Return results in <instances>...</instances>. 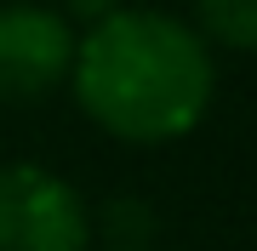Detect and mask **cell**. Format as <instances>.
Masks as SVG:
<instances>
[{"label":"cell","instance_id":"5b68a950","mask_svg":"<svg viewBox=\"0 0 257 251\" xmlns=\"http://www.w3.org/2000/svg\"><path fill=\"white\" fill-rule=\"evenodd\" d=\"M63 18H86V23H97V18H109V12L120 6V0H63Z\"/></svg>","mask_w":257,"mask_h":251},{"label":"cell","instance_id":"6da1fadb","mask_svg":"<svg viewBox=\"0 0 257 251\" xmlns=\"http://www.w3.org/2000/svg\"><path fill=\"white\" fill-rule=\"evenodd\" d=\"M74 97L120 143H177L206 120L217 69L206 35L155 6H114L74 40Z\"/></svg>","mask_w":257,"mask_h":251},{"label":"cell","instance_id":"7a4b0ae2","mask_svg":"<svg viewBox=\"0 0 257 251\" xmlns=\"http://www.w3.org/2000/svg\"><path fill=\"white\" fill-rule=\"evenodd\" d=\"M86 200L35 160L0 166V251H86Z\"/></svg>","mask_w":257,"mask_h":251},{"label":"cell","instance_id":"3957f363","mask_svg":"<svg viewBox=\"0 0 257 251\" xmlns=\"http://www.w3.org/2000/svg\"><path fill=\"white\" fill-rule=\"evenodd\" d=\"M74 69V23L52 6H0V97L35 103Z\"/></svg>","mask_w":257,"mask_h":251},{"label":"cell","instance_id":"277c9868","mask_svg":"<svg viewBox=\"0 0 257 251\" xmlns=\"http://www.w3.org/2000/svg\"><path fill=\"white\" fill-rule=\"evenodd\" d=\"M200 29L234 52H257V0H194Z\"/></svg>","mask_w":257,"mask_h":251}]
</instances>
